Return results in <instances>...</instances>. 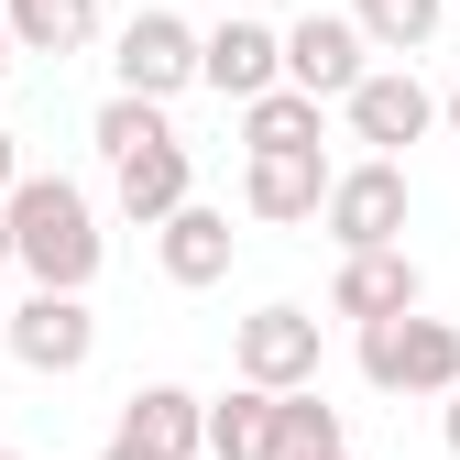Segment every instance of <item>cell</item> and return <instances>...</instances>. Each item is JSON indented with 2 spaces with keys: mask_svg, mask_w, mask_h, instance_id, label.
<instances>
[{
  "mask_svg": "<svg viewBox=\"0 0 460 460\" xmlns=\"http://www.w3.org/2000/svg\"><path fill=\"white\" fill-rule=\"evenodd\" d=\"M318 230H329L340 252H362V242H406V154H362V164H329Z\"/></svg>",
  "mask_w": 460,
  "mask_h": 460,
  "instance_id": "cell-3",
  "label": "cell"
},
{
  "mask_svg": "<svg viewBox=\"0 0 460 460\" xmlns=\"http://www.w3.org/2000/svg\"><path fill=\"white\" fill-rule=\"evenodd\" d=\"M0 460H33V449H0Z\"/></svg>",
  "mask_w": 460,
  "mask_h": 460,
  "instance_id": "cell-27",
  "label": "cell"
},
{
  "mask_svg": "<svg viewBox=\"0 0 460 460\" xmlns=\"http://www.w3.org/2000/svg\"><path fill=\"white\" fill-rule=\"evenodd\" d=\"M230 373H242V384H263V394H285V384H318V318H307L296 296L252 307L242 329H230Z\"/></svg>",
  "mask_w": 460,
  "mask_h": 460,
  "instance_id": "cell-7",
  "label": "cell"
},
{
  "mask_svg": "<svg viewBox=\"0 0 460 460\" xmlns=\"http://www.w3.org/2000/svg\"><path fill=\"white\" fill-rule=\"evenodd\" d=\"M329 449H351L340 406H329L318 384H285V394H274V460H329Z\"/></svg>",
  "mask_w": 460,
  "mask_h": 460,
  "instance_id": "cell-17",
  "label": "cell"
},
{
  "mask_svg": "<svg viewBox=\"0 0 460 460\" xmlns=\"http://www.w3.org/2000/svg\"><path fill=\"white\" fill-rule=\"evenodd\" d=\"M12 176H22V143H12V132H0V187H12Z\"/></svg>",
  "mask_w": 460,
  "mask_h": 460,
  "instance_id": "cell-23",
  "label": "cell"
},
{
  "mask_svg": "<svg viewBox=\"0 0 460 460\" xmlns=\"http://www.w3.org/2000/svg\"><path fill=\"white\" fill-rule=\"evenodd\" d=\"M329 460H351V449H329Z\"/></svg>",
  "mask_w": 460,
  "mask_h": 460,
  "instance_id": "cell-28",
  "label": "cell"
},
{
  "mask_svg": "<svg viewBox=\"0 0 460 460\" xmlns=\"http://www.w3.org/2000/svg\"><path fill=\"white\" fill-rule=\"evenodd\" d=\"M154 132H176V121H164V99H132V88H110V99H99V121H88L99 154H132V143H154Z\"/></svg>",
  "mask_w": 460,
  "mask_h": 460,
  "instance_id": "cell-20",
  "label": "cell"
},
{
  "mask_svg": "<svg viewBox=\"0 0 460 460\" xmlns=\"http://www.w3.org/2000/svg\"><path fill=\"white\" fill-rule=\"evenodd\" d=\"M274 44H285V88H307V99H340V88L373 66V44H362L351 12H307V22H285Z\"/></svg>",
  "mask_w": 460,
  "mask_h": 460,
  "instance_id": "cell-8",
  "label": "cell"
},
{
  "mask_svg": "<svg viewBox=\"0 0 460 460\" xmlns=\"http://www.w3.org/2000/svg\"><path fill=\"white\" fill-rule=\"evenodd\" d=\"M121 438H143L154 460H208V394H187V384H143L132 406H121Z\"/></svg>",
  "mask_w": 460,
  "mask_h": 460,
  "instance_id": "cell-14",
  "label": "cell"
},
{
  "mask_svg": "<svg viewBox=\"0 0 460 460\" xmlns=\"http://www.w3.org/2000/svg\"><path fill=\"white\" fill-rule=\"evenodd\" d=\"M12 66H22V55H12V22H0V77H12Z\"/></svg>",
  "mask_w": 460,
  "mask_h": 460,
  "instance_id": "cell-25",
  "label": "cell"
},
{
  "mask_svg": "<svg viewBox=\"0 0 460 460\" xmlns=\"http://www.w3.org/2000/svg\"><path fill=\"white\" fill-rule=\"evenodd\" d=\"M12 55H88L99 44V0H0Z\"/></svg>",
  "mask_w": 460,
  "mask_h": 460,
  "instance_id": "cell-15",
  "label": "cell"
},
{
  "mask_svg": "<svg viewBox=\"0 0 460 460\" xmlns=\"http://www.w3.org/2000/svg\"><path fill=\"white\" fill-rule=\"evenodd\" d=\"M394 307H428V274L406 242H362V252H340L329 274V318H394Z\"/></svg>",
  "mask_w": 460,
  "mask_h": 460,
  "instance_id": "cell-9",
  "label": "cell"
},
{
  "mask_svg": "<svg viewBox=\"0 0 460 460\" xmlns=\"http://www.w3.org/2000/svg\"><path fill=\"white\" fill-rule=\"evenodd\" d=\"M318 198H329V154H318V143H307V154H252V164H242V208L274 219V230H285V219H318Z\"/></svg>",
  "mask_w": 460,
  "mask_h": 460,
  "instance_id": "cell-13",
  "label": "cell"
},
{
  "mask_svg": "<svg viewBox=\"0 0 460 460\" xmlns=\"http://www.w3.org/2000/svg\"><path fill=\"white\" fill-rule=\"evenodd\" d=\"M110 88H132V99L198 88V22H187V12H132L121 44H110Z\"/></svg>",
  "mask_w": 460,
  "mask_h": 460,
  "instance_id": "cell-6",
  "label": "cell"
},
{
  "mask_svg": "<svg viewBox=\"0 0 460 460\" xmlns=\"http://www.w3.org/2000/svg\"><path fill=\"white\" fill-rule=\"evenodd\" d=\"M318 110H329V99H307V88L274 77V88L242 99V143H252V154H307V143H318Z\"/></svg>",
  "mask_w": 460,
  "mask_h": 460,
  "instance_id": "cell-16",
  "label": "cell"
},
{
  "mask_svg": "<svg viewBox=\"0 0 460 460\" xmlns=\"http://www.w3.org/2000/svg\"><path fill=\"white\" fill-rule=\"evenodd\" d=\"M0 274H12V208H0Z\"/></svg>",
  "mask_w": 460,
  "mask_h": 460,
  "instance_id": "cell-24",
  "label": "cell"
},
{
  "mask_svg": "<svg viewBox=\"0 0 460 460\" xmlns=\"http://www.w3.org/2000/svg\"><path fill=\"white\" fill-rule=\"evenodd\" d=\"M438 121H449V132H460V88H449V99H438Z\"/></svg>",
  "mask_w": 460,
  "mask_h": 460,
  "instance_id": "cell-26",
  "label": "cell"
},
{
  "mask_svg": "<svg viewBox=\"0 0 460 460\" xmlns=\"http://www.w3.org/2000/svg\"><path fill=\"white\" fill-rule=\"evenodd\" d=\"M362 384L373 394H449L460 384V318H428V307L362 318Z\"/></svg>",
  "mask_w": 460,
  "mask_h": 460,
  "instance_id": "cell-2",
  "label": "cell"
},
{
  "mask_svg": "<svg viewBox=\"0 0 460 460\" xmlns=\"http://www.w3.org/2000/svg\"><path fill=\"white\" fill-rule=\"evenodd\" d=\"M329 110L351 121V143H373V154H406V143H428V121H438V88H428L417 66H362V77L340 88Z\"/></svg>",
  "mask_w": 460,
  "mask_h": 460,
  "instance_id": "cell-5",
  "label": "cell"
},
{
  "mask_svg": "<svg viewBox=\"0 0 460 460\" xmlns=\"http://www.w3.org/2000/svg\"><path fill=\"white\" fill-rule=\"evenodd\" d=\"M99 460H154V449H143V438H121V428H110V449H99Z\"/></svg>",
  "mask_w": 460,
  "mask_h": 460,
  "instance_id": "cell-22",
  "label": "cell"
},
{
  "mask_svg": "<svg viewBox=\"0 0 460 460\" xmlns=\"http://www.w3.org/2000/svg\"><path fill=\"white\" fill-rule=\"evenodd\" d=\"M208 460H274V394L263 384H230L208 406Z\"/></svg>",
  "mask_w": 460,
  "mask_h": 460,
  "instance_id": "cell-18",
  "label": "cell"
},
{
  "mask_svg": "<svg viewBox=\"0 0 460 460\" xmlns=\"http://www.w3.org/2000/svg\"><path fill=\"white\" fill-rule=\"evenodd\" d=\"M110 198H121L132 230H154L176 198H198V154H187L176 132H154V143H132V154H110Z\"/></svg>",
  "mask_w": 460,
  "mask_h": 460,
  "instance_id": "cell-11",
  "label": "cell"
},
{
  "mask_svg": "<svg viewBox=\"0 0 460 460\" xmlns=\"http://www.w3.org/2000/svg\"><path fill=\"white\" fill-rule=\"evenodd\" d=\"M438 438H449V460H460V384L438 394Z\"/></svg>",
  "mask_w": 460,
  "mask_h": 460,
  "instance_id": "cell-21",
  "label": "cell"
},
{
  "mask_svg": "<svg viewBox=\"0 0 460 460\" xmlns=\"http://www.w3.org/2000/svg\"><path fill=\"white\" fill-rule=\"evenodd\" d=\"M438 12H449V0H351V22H362L373 55H428L438 44Z\"/></svg>",
  "mask_w": 460,
  "mask_h": 460,
  "instance_id": "cell-19",
  "label": "cell"
},
{
  "mask_svg": "<svg viewBox=\"0 0 460 460\" xmlns=\"http://www.w3.org/2000/svg\"><path fill=\"white\" fill-rule=\"evenodd\" d=\"M274 77H285V44H274V22L230 12L219 33H198V88H219V99H252V88H274Z\"/></svg>",
  "mask_w": 460,
  "mask_h": 460,
  "instance_id": "cell-12",
  "label": "cell"
},
{
  "mask_svg": "<svg viewBox=\"0 0 460 460\" xmlns=\"http://www.w3.org/2000/svg\"><path fill=\"white\" fill-rule=\"evenodd\" d=\"M0 351H12L22 373H88V351H99V318H88V296L77 285H33V296L0 318Z\"/></svg>",
  "mask_w": 460,
  "mask_h": 460,
  "instance_id": "cell-4",
  "label": "cell"
},
{
  "mask_svg": "<svg viewBox=\"0 0 460 460\" xmlns=\"http://www.w3.org/2000/svg\"><path fill=\"white\" fill-rule=\"evenodd\" d=\"M230 252H242V230H230V208H208V198H176L154 219V263H164V285H219L230 274Z\"/></svg>",
  "mask_w": 460,
  "mask_h": 460,
  "instance_id": "cell-10",
  "label": "cell"
},
{
  "mask_svg": "<svg viewBox=\"0 0 460 460\" xmlns=\"http://www.w3.org/2000/svg\"><path fill=\"white\" fill-rule=\"evenodd\" d=\"M0 208H12V263H22L33 285H77V296L99 285L110 230H99V198H88L77 176H12Z\"/></svg>",
  "mask_w": 460,
  "mask_h": 460,
  "instance_id": "cell-1",
  "label": "cell"
}]
</instances>
